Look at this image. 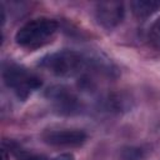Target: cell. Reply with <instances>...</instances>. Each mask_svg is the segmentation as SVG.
I'll return each mask as SVG.
<instances>
[{
  "label": "cell",
  "mask_w": 160,
  "mask_h": 160,
  "mask_svg": "<svg viewBox=\"0 0 160 160\" xmlns=\"http://www.w3.org/2000/svg\"><path fill=\"white\" fill-rule=\"evenodd\" d=\"M149 40L155 49L160 50V18L156 19L155 22L151 25L149 31Z\"/></svg>",
  "instance_id": "9c48e42d"
},
{
  "label": "cell",
  "mask_w": 160,
  "mask_h": 160,
  "mask_svg": "<svg viewBox=\"0 0 160 160\" xmlns=\"http://www.w3.org/2000/svg\"><path fill=\"white\" fill-rule=\"evenodd\" d=\"M58 30V22L49 18H38L28 21L22 25L16 35L15 40L24 48H39L48 42Z\"/></svg>",
  "instance_id": "6da1fadb"
},
{
  "label": "cell",
  "mask_w": 160,
  "mask_h": 160,
  "mask_svg": "<svg viewBox=\"0 0 160 160\" xmlns=\"http://www.w3.org/2000/svg\"><path fill=\"white\" fill-rule=\"evenodd\" d=\"M2 78L5 84L12 89L20 99H26L32 91L41 86V79L18 64H9L4 68Z\"/></svg>",
  "instance_id": "3957f363"
},
{
  "label": "cell",
  "mask_w": 160,
  "mask_h": 160,
  "mask_svg": "<svg viewBox=\"0 0 160 160\" xmlns=\"http://www.w3.org/2000/svg\"><path fill=\"white\" fill-rule=\"evenodd\" d=\"M42 140L52 146L74 148L85 142L86 134L82 130H51L42 134Z\"/></svg>",
  "instance_id": "5b68a950"
},
{
  "label": "cell",
  "mask_w": 160,
  "mask_h": 160,
  "mask_svg": "<svg viewBox=\"0 0 160 160\" xmlns=\"http://www.w3.org/2000/svg\"><path fill=\"white\" fill-rule=\"evenodd\" d=\"M18 160H46L45 156L39 155V154H29L25 151H20V154L16 155Z\"/></svg>",
  "instance_id": "30bf717a"
},
{
  "label": "cell",
  "mask_w": 160,
  "mask_h": 160,
  "mask_svg": "<svg viewBox=\"0 0 160 160\" xmlns=\"http://www.w3.org/2000/svg\"><path fill=\"white\" fill-rule=\"evenodd\" d=\"M46 96L54 101L56 110L60 114H74L79 111L80 104L78 99L65 88L62 86H54L48 90Z\"/></svg>",
  "instance_id": "8992f818"
},
{
  "label": "cell",
  "mask_w": 160,
  "mask_h": 160,
  "mask_svg": "<svg viewBox=\"0 0 160 160\" xmlns=\"http://www.w3.org/2000/svg\"><path fill=\"white\" fill-rule=\"evenodd\" d=\"M145 156L144 150L136 146H128L124 148L120 152V159L121 160H142Z\"/></svg>",
  "instance_id": "ba28073f"
},
{
  "label": "cell",
  "mask_w": 160,
  "mask_h": 160,
  "mask_svg": "<svg viewBox=\"0 0 160 160\" xmlns=\"http://www.w3.org/2000/svg\"><path fill=\"white\" fill-rule=\"evenodd\" d=\"M124 4L120 1H101L96 4L95 16L105 29L116 28L124 19Z\"/></svg>",
  "instance_id": "277c9868"
},
{
  "label": "cell",
  "mask_w": 160,
  "mask_h": 160,
  "mask_svg": "<svg viewBox=\"0 0 160 160\" xmlns=\"http://www.w3.org/2000/svg\"><path fill=\"white\" fill-rule=\"evenodd\" d=\"M52 160H74V155L70 152H65V154H60L56 158H54Z\"/></svg>",
  "instance_id": "8fae6325"
},
{
  "label": "cell",
  "mask_w": 160,
  "mask_h": 160,
  "mask_svg": "<svg viewBox=\"0 0 160 160\" xmlns=\"http://www.w3.org/2000/svg\"><path fill=\"white\" fill-rule=\"evenodd\" d=\"M40 65L51 74L65 78L79 74L85 66V60L76 51L60 50L44 56L40 61Z\"/></svg>",
  "instance_id": "7a4b0ae2"
},
{
  "label": "cell",
  "mask_w": 160,
  "mask_h": 160,
  "mask_svg": "<svg viewBox=\"0 0 160 160\" xmlns=\"http://www.w3.org/2000/svg\"><path fill=\"white\" fill-rule=\"evenodd\" d=\"M132 14L138 19H146L160 9V1L156 0H138L130 4Z\"/></svg>",
  "instance_id": "52a82bcc"
},
{
  "label": "cell",
  "mask_w": 160,
  "mask_h": 160,
  "mask_svg": "<svg viewBox=\"0 0 160 160\" xmlns=\"http://www.w3.org/2000/svg\"><path fill=\"white\" fill-rule=\"evenodd\" d=\"M2 160H8V156H6V152L2 151Z\"/></svg>",
  "instance_id": "7c38bea8"
}]
</instances>
